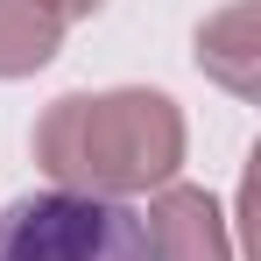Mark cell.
<instances>
[{
    "instance_id": "6da1fadb",
    "label": "cell",
    "mask_w": 261,
    "mask_h": 261,
    "mask_svg": "<svg viewBox=\"0 0 261 261\" xmlns=\"http://www.w3.org/2000/svg\"><path fill=\"white\" fill-rule=\"evenodd\" d=\"M36 163L64 191L134 198L163 191L184 163V113L163 92H71L36 120Z\"/></svg>"
},
{
    "instance_id": "7a4b0ae2",
    "label": "cell",
    "mask_w": 261,
    "mask_h": 261,
    "mask_svg": "<svg viewBox=\"0 0 261 261\" xmlns=\"http://www.w3.org/2000/svg\"><path fill=\"white\" fill-rule=\"evenodd\" d=\"M0 261H155V247L127 198L43 191L0 212Z\"/></svg>"
},
{
    "instance_id": "3957f363",
    "label": "cell",
    "mask_w": 261,
    "mask_h": 261,
    "mask_svg": "<svg viewBox=\"0 0 261 261\" xmlns=\"http://www.w3.org/2000/svg\"><path fill=\"white\" fill-rule=\"evenodd\" d=\"M148 247L155 261H233V233H226V212H219L205 191L191 184H163L155 205H148Z\"/></svg>"
},
{
    "instance_id": "277c9868",
    "label": "cell",
    "mask_w": 261,
    "mask_h": 261,
    "mask_svg": "<svg viewBox=\"0 0 261 261\" xmlns=\"http://www.w3.org/2000/svg\"><path fill=\"white\" fill-rule=\"evenodd\" d=\"M198 64H205V78H219L233 99H254L261 92V7L254 0L219 7L212 21L198 29Z\"/></svg>"
},
{
    "instance_id": "5b68a950",
    "label": "cell",
    "mask_w": 261,
    "mask_h": 261,
    "mask_svg": "<svg viewBox=\"0 0 261 261\" xmlns=\"http://www.w3.org/2000/svg\"><path fill=\"white\" fill-rule=\"evenodd\" d=\"M64 43V21L43 0H0V78H29L43 71Z\"/></svg>"
},
{
    "instance_id": "8992f818",
    "label": "cell",
    "mask_w": 261,
    "mask_h": 261,
    "mask_svg": "<svg viewBox=\"0 0 261 261\" xmlns=\"http://www.w3.org/2000/svg\"><path fill=\"white\" fill-rule=\"evenodd\" d=\"M49 14H57V21H64V29H71V21H78V14H99V0H43Z\"/></svg>"
}]
</instances>
